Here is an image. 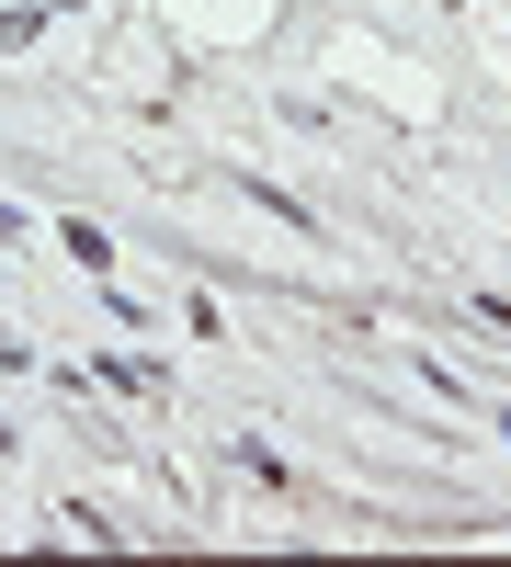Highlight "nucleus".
<instances>
[{"mask_svg": "<svg viewBox=\"0 0 511 567\" xmlns=\"http://www.w3.org/2000/svg\"><path fill=\"white\" fill-rule=\"evenodd\" d=\"M500 443H511V409H500Z\"/></svg>", "mask_w": 511, "mask_h": 567, "instance_id": "1", "label": "nucleus"}]
</instances>
